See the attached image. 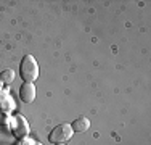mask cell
I'll use <instances>...</instances> for the list:
<instances>
[{
    "mask_svg": "<svg viewBox=\"0 0 151 145\" xmlns=\"http://www.w3.org/2000/svg\"><path fill=\"white\" fill-rule=\"evenodd\" d=\"M19 72H21V78L26 82H34L39 78V65L32 55H26L23 58L21 66H19Z\"/></svg>",
    "mask_w": 151,
    "mask_h": 145,
    "instance_id": "cell-1",
    "label": "cell"
},
{
    "mask_svg": "<svg viewBox=\"0 0 151 145\" xmlns=\"http://www.w3.org/2000/svg\"><path fill=\"white\" fill-rule=\"evenodd\" d=\"M73 128H71V124H58L55 129L50 132L48 136V140L52 144H64L66 140H69L71 137H73Z\"/></svg>",
    "mask_w": 151,
    "mask_h": 145,
    "instance_id": "cell-2",
    "label": "cell"
},
{
    "mask_svg": "<svg viewBox=\"0 0 151 145\" xmlns=\"http://www.w3.org/2000/svg\"><path fill=\"white\" fill-rule=\"evenodd\" d=\"M10 124H12V132L16 139H24V137H27V134H29V124H27V121L24 119V116H21V115L13 116Z\"/></svg>",
    "mask_w": 151,
    "mask_h": 145,
    "instance_id": "cell-3",
    "label": "cell"
},
{
    "mask_svg": "<svg viewBox=\"0 0 151 145\" xmlns=\"http://www.w3.org/2000/svg\"><path fill=\"white\" fill-rule=\"evenodd\" d=\"M16 108L15 100L10 95L8 90H0V111L2 113H10Z\"/></svg>",
    "mask_w": 151,
    "mask_h": 145,
    "instance_id": "cell-4",
    "label": "cell"
},
{
    "mask_svg": "<svg viewBox=\"0 0 151 145\" xmlns=\"http://www.w3.org/2000/svg\"><path fill=\"white\" fill-rule=\"evenodd\" d=\"M19 99L23 103H31L35 99V87L32 82H24L19 89Z\"/></svg>",
    "mask_w": 151,
    "mask_h": 145,
    "instance_id": "cell-5",
    "label": "cell"
},
{
    "mask_svg": "<svg viewBox=\"0 0 151 145\" xmlns=\"http://www.w3.org/2000/svg\"><path fill=\"white\" fill-rule=\"evenodd\" d=\"M71 128H73L74 132H87L90 129V119H87L85 116H79L77 119H74Z\"/></svg>",
    "mask_w": 151,
    "mask_h": 145,
    "instance_id": "cell-6",
    "label": "cell"
},
{
    "mask_svg": "<svg viewBox=\"0 0 151 145\" xmlns=\"http://www.w3.org/2000/svg\"><path fill=\"white\" fill-rule=\"evenodd\" d=\"M15 81V71L13 70H5L0 72V82L2 84H12Z\"/></svg>",
    "mask_w": 151,
    "mask_h": 145,
    "instance_id": "cell-7",
    "label": "cell"
},
{
    "mask_svg": "<svg viewBox=\"0 0 151 145\" xmlns=\"http://www.w3.org/2000/svg\"><path fill=\"white\" fill-rule=\"evenodd\" d=\"M21 145H42L40 142H35V140H32V139H21Z\"/></svg>",
    "mask_w": 151,
    "mask_h": 145,
    "instance_id": "cell-8",
    "label": "cell"
},
{
    "mask_svg": "<svg viewBox=\"0 0 151 145\" xmlns=\"http://www.w3.org/2000/svg\"><path fill=\"white\" fill-rule=\"evenodd\" d=\"M5 121V118H3V115H0V123H3Z\"/></svg>",
    "mask_w": 151,
    "mask_h": 145,
    "instance_id": "cell-9",
    "label": "cell"
},
{
    "mask_svg": "<svg viewBox=\"0 0 151 145\" xmlns=\"http://www.w3.org/2000/svg\"><path fill=\"white\" fill-rule=\"evenodd\" d=\"M0 89H2V82H0Z\"/></svg>",
    "mask_w": 151,
    "mask_h": 145,
    "instance_id": "cell-10",
    "label": "cell"
},
{
    "mask_svg": "<svg viewBox=\"0 0 151 145\" xmlns=\"http://www.w3.org/2000/svg\"><path fill=\"white\" fill-rule=\"evenodd\" d=\"M56 145H61V144H56Z\"/></svg>",
    "mask_w": 151,
    "mask_h": 145,
    "instance_id": "cell-11",
    "label": "cell"
}]
</instances>
